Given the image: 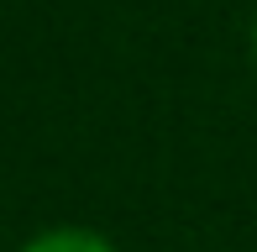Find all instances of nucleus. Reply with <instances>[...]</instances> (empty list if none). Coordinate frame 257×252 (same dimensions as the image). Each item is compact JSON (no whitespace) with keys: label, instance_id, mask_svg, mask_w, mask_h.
Masks as SVG:
<instances>
[{"label":"nucleus","instance_id":"obj_1","mask_svg":"<svg viewBox=\"0 0 257 252\" xmlns=\"http://www.w3.org/2000/svg\"><path fill=\"white\" fill-rule=\"evenodd\" d=\"M21 252H115V242L89 231V226H48V231L27 236Z\"/></svg>","mask_w":257,"mask_h":252},{"label":"nucleus","instance_id":"obj_2","mask_svg":"<svg viewBox=\"0 0 257 252\" xmlns=\"http://www.w3.org/2000/svg\"><path fill=\"white\" fill-rule=\"evenodd\" d=\"M252 58H257V16H252Z\"/></svg>","mask_w":257,"mask_h":252}]
</instances>
